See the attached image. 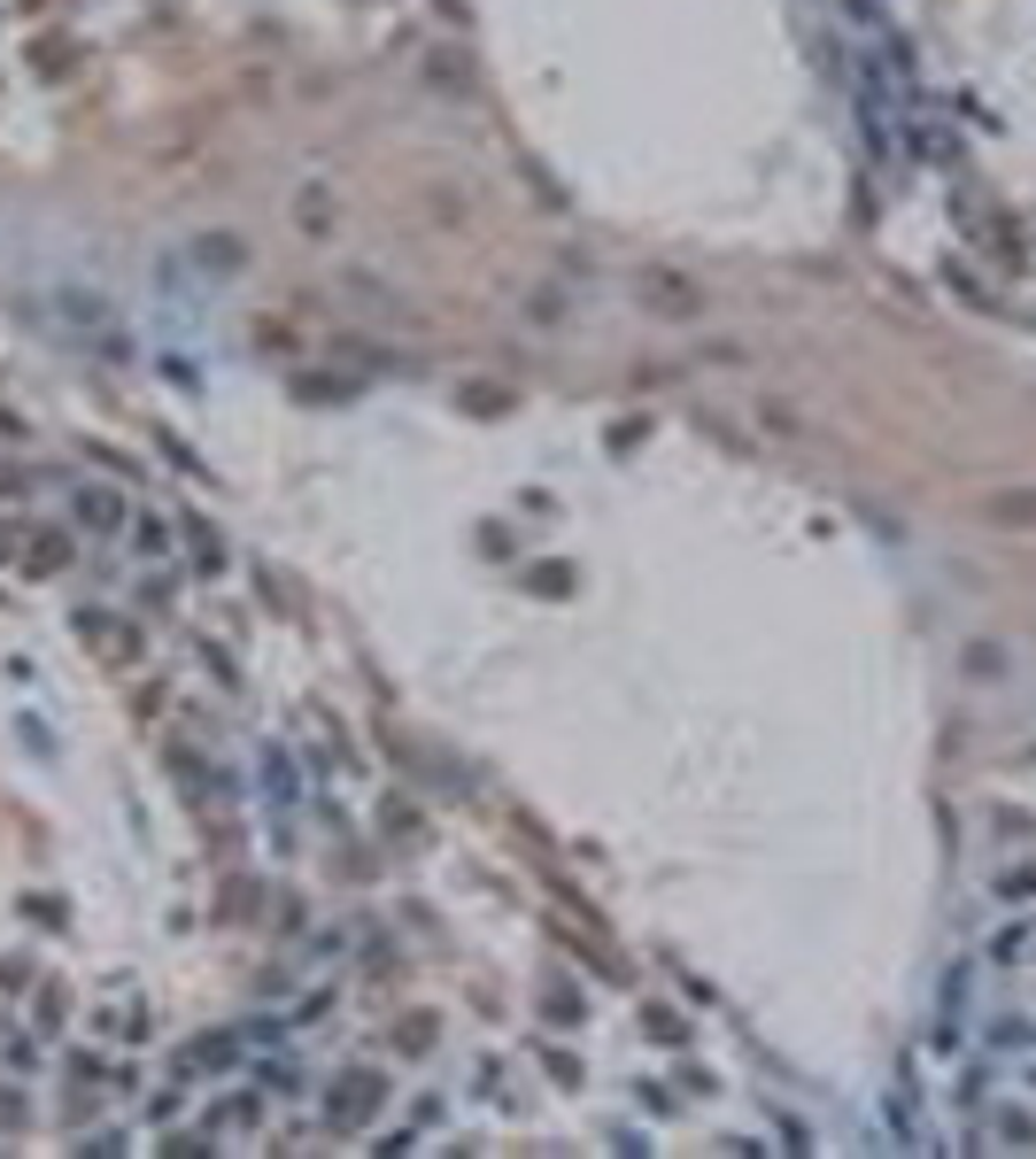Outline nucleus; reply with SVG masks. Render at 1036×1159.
<instances>
[{
  "mask_svg": "<svg viewBox=\"0 0 1036 1159\" xmlns=\"http://www.w3.org/2000/svg\"><path fill=\"white\" fill-rule=\"evenodd\" d=\"M70 635H78L93 657H101L109 673H132V665H140V626H132V618H116V611H78V618H70Z\"/></svg>",
  "mask_w": 1036,
  "mask_h": 1159,
  "instance_id": "f257e3e1",
  "label": "nucleus"
},
{
  "mask_svg": "<svg viewBox=\"0 0 1036 1159\" xmlns=\"http://www.w3.org/2000/svg\"><path fill=\"white\" fill-rule=\"evenodd\" d=\"M634 294H642L658 317H696V310H704V286H696L689 271H665V263H650V271L634 279Z\"/></svg>",
  "mask_w": 1036,
  "mask_h": 1159,
  "instance_id": "f03ea898",
  "label": "nucleus"
},
{
  "mask_svg": "<svg viewBox=\"0 0 1036 1159\" xmlns=\"http://www.w3.org/2000/svg\"><path fill=\"white\" fill-rule=\"evenodd\" d=\"M233 1059H240V1029H217V1036H193L178 1067H186V1075H202V1067H209V1075H224Z\"/></svg>",
  "mask_w": 1036,
  "mask_h": 1159,
  "instance_id": "7ed1b4c3",
  "label": "nucleus"
},
{
  "mask_svg": "<svg viewBox=\"0 0 1036 1159\" xmlns=\"http://www.w3.org/2000/svg\"><path fill=\"white\" fill-rule=\"evenodd\" d=\"M78 526H93V534H116V526H124V495H116V487H78Z\"/></svg>",
  "mask_w": 1036,
  "mask_h": 1159,
  "instance_id": "20e7f679",
  "label": "nucleus"
},
{
  "mask_svg": "<svg viewBox=\"0 0 1036 1159\" xmlns=\"http://www.w3.org/2000/svg\"><path fill=\"white\" fill-rule=\"evenodd\" d=\"M240 263H248V255H240L233 232H209V240H193V271H240Z\"/></svg>",
  "mask_w": 1036,
  "mask_h": 1159,
  "instance_id": "39448f33",
  "label": "nucleus"
},
{
  "mask_svg": "<svg viewBox=\"0 0 1036 1159\" xmlns=\"http://www.w3.org/2000/svg\"><path fill=\"white\" fill-rule=\"evenodd\" d=\"M132 542H140V557H147V565H171V518L140 511V518H132Z\"/></svg>",
  "mask_w": 1036,
  "mask_h": 1159,
  "instance_id": "423d86ee",
  "label": "nucleus"
},
{
  "mask_svg": "<svg viewBox=\"0 0 1036 1159\" xmlns=\"http://www.w3.org/2000/svg\"><path fill=\"white\" fill-rule=\"evenodd\" d=\"M186 549H193V557H186V565H193V573H217V565H224V542L209 534V526H202V518H186Z\"/></svg>",
  "mask_w": 1036,
  "mask_h": 1159,
  "instance_id": "0eeeda50",
  "label": "nucleus"
},
{
  "mask_svg": "<svg viewBox=\"0 0 1036 1159\" xmlns=\"http://www.w3.org/2000/svg\"><path fill=\"white\" fill-rule=\"evenodd\" d=\"M62 565H70V534H31V573L47 580V573H62Z\"/></svg>",
  "mask_w": 1036,
  "mask_h": 1159,
  "instance_id": "6e6552de",
  "label": "nucleus"
},
{
  "mask_svg": "<svg viewBox=\"0 0 1036 1159\" xmlns=\"http://www.w3.org/2000/svg\"><path fill=\"white\" fill-rule=\"evenodd\" d=\"M990 518H998V526H1036V487L998 495V503H990Z\"/></svg>",
  "mask_w": 1036,
  "mask_h": 1159,
  "instance_id": "1a4fd4ad",
  "label": "nucleus"
},
{
  "mask_svg": "<svg viewBox=\"0 0 1036 1159\" xmlns=\"http://www.w3.org/2000/svg\"><path fill=\"white\" fill-rule=\"evenodd\" d=\"M23 1113H31V1106L16 1098V1090H0V1137H9V1129H23Z\"/></svg>",
  "mask_w": 1036,
  "mask_h": 1159,
  "instance_id": "9d476101",
  "label": "nucleus"
},
{
  "mask_svg": "<svg viewBox=\"0 0 1036 1159\" xmlns=\"http://www.w3.org/2000/svg\"><path fill=\"white\" fill-rule=\"evenodd\" d=\"M9 1067L31 1075V1067H40V1044H31V1036H9Z\"/></svg>",
  "mask_w": 1036,
  "mask_h": 1159,
  "instance_id": "9b49d317",
  "label": "nucleus"
}]
</instances>
